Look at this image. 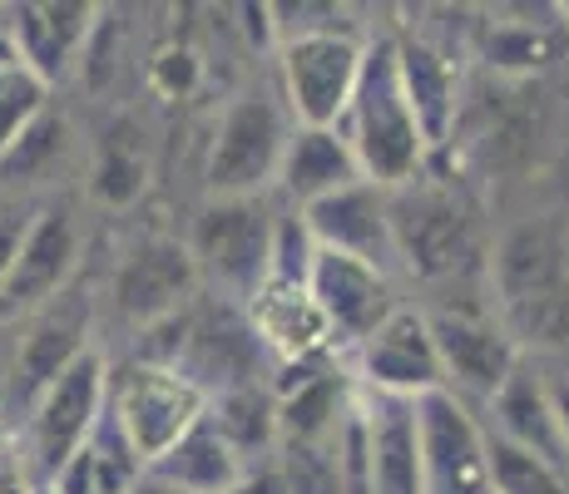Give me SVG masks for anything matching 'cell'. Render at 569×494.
Returning <instances> with one entry per match:
<instances>
[{
    "instance_id": "6da1fadb",
    "label": "cell",
    "mask_w": 569,
    "mask_h": 494,
    "mask_svg": "<svg viewBox=\"0 0 569 494\" xmlns=\"http://www.w3.org/2000/svg\"><path fill=\"white\" fill-rule=\"evenodd\" d=\"M490 306L525 356H569V223L535 213L490 243Z\"/></svg>"
},
{
    "instance_id": "7a4b0ae2",
    "label": "cell",
    "mask_w": 569,
    "mask_h": 494,
    "mask_svg": "<svg viewBox=\"0 0 569 494\" xmlns=\"http://www.w3.org/2000/svg\"><path fill=\"white\" fill-rule=\"evenodd\" d=\"M391 193V233L401 252V278L441 296L490 292V243L480 228V208L451 173H436V163L421 179L401 183Z\"/></svg>"
},
{
    "instance_id": "3957f363",
    "label": "cell",
    "mask_w": 569,
    "mask_h": 494,
    "mask_svg": "<svg viewBox=\"0 0 569 494\" xmlns=\"http://www.w3.org/2000/svg\"><path fill=\"white\" fill-rule=\"evenodd\" d=\"M342 139L352 144L362 179L381 183V189H401V183L421 179L431 169L436 149L426 139L421 119H416L407 84H401V64H397V36H377L367 46L362 80H357L352 109H347Z\"/></svg>"
},
{
    "instance_id": "277c9868",
    "label": "cell",
    "mask_w": 569,
    "mask_h": 494,
    "mask_svg": "<svg viewBox=\"0 0 569 494\" xmlns=\"http://www.w3.org/2000/svg\"><path fill=\"white\" fill-rule=\"evenodd\" d=\"M278 193L262 198H208L193 213L189 252L199 262V278L213 296L248 306L268 288L272 272V228H278Z\"/></svg>"
},
{
    "instance_id": "5b68a950",
    "label": "cell",
    "mask_w": 569,
    "mask_h": 494,
    "mask_svg": "<svg viewBox=\"0 0 569 494\" xmlns=\"http://www.w3.org/2000/svg\"><path fill=\"white\" fill-rule=\"evenodd\" d=\"M298 119L288 114V99L272 90H248L223 109L208 149L203 189L208 198H262L278 189L282 159H288Z\"/></svg>"
},
{
    "instance_id": "8992f818",
    "label": "cell",
    "mask_w": 569,
    "mask_h": 494,
    "mask_svg": "<svg viewBox=\"0 0 569 494\" xmlns=\"http://www.w3.org/2000/svg\"><path fill=\"white\" fill-rule=\"evenodd\" d=\"M431 322L436 351H441V371H446V391L456 401H466L470 411H486L500 395V386L510 381V371L525 361V351L510 342V332L500 326L490 292H470V296H436L426 306Z\"/></svg>"
},
{
    "instance_id": "52a82bcc",
    "label": "cell",
    "mask_w": 569,
    "mask_h": 494,
    "mask_svg": "<svg viewBox=\"0 0 569 494\" xmlns=\"http://www.w3.org/2000/svg\"><path fill=\"white\" fill-rule=\"evenodd\" d=\"M109 415L134 445V455L144 460V470H154L208 415V395L179 371L124 356L109 361Z\"/></svg>"
},
{
    "instance_id": "ba28073f",
    "label": "cell",
    "mask_w": 569,
    "mask_h": 494,
    "mask_svg": "<svg viewBox=\"0 0 569 494\" xmlns=\"http://www.w3.org/2000/svg\"><path fill=\"white\" fill-rule=\"evenodd\" d=\"M104 415H109V356L104 351H90V356L74 361V366L30 405L26 435H20V460H26L30 480L50 485V480L94 441Z\"/></svg>"
},
{
    "instance_id": "9c48e42d",
    "label": "cell",
    "mask_w": 569,
    "mask_h": 494,
    "mask_svg": "<svg viewBox=\"0 0 569 494\" xmlns=\"http://www.w3.org/2000/svg\"><path fill=\"white\" fill-rule=\"evenodd\" d=\"M371 36L362 26L352 30H317L292 36L278 46V80L288 114L302 129H337L352 109L357 80H362Z\"/></svg>"
},
{
    "instance_id": "30bf717a",
    "label": "cell",
    "mask_w": 569,
    "mask_h": 494,
    "mask_svg": "<svg viewBox=\"0 0 569 494\" xmlns=\"http://www.w3.org/2000/svg\"><path fill=\"white\" fill-rule=\"evenodd\" d=\"M74 272H80V218L64 198H40L0 288V326H26L36 312H46L54 296L74 288Z\"/></svg>"
},
{
    "instance_id": "8fae6325",
    "label": "cell",
    "mask_w": 569,
    "mask_h": 494,
    "mask_svg": "<svg viewBox=\"0 0 569 494\" xmlns=\"http://www.w3.org/2000/svg\"><path fill=\"white\" fill-rule=\"evenodd\" d=\"M357 391L367 395H397V401H426V395L446 391L441 351H436L426 306L401 302L377 332L357 351H347Z\"/></svg>"
},
{
    "instance_id": "7c38bea8",
    "label": "cell",
    "mask_w": 569,
    "mask_h": 494,
    "mask_svg": "<svg viewBox=\"0 0 569 494\" xmlns=\"http://www.w3.org/2000/svg\"><path fill=\"white\" fill-rule=\"evenodd\" d=\"M203 292L199 262H193L189 243L169 233H149L119 258L114 278H109V306L119 322H129L134 332L179 316L193 296Z\"/></svg>"
},
{
    "instance_id": "4fadbf2b",
    "label": "cell",
    "mask_w": 569,
    "mask_h": 494,
    "mask_svg": "<svg viewBox=\"0 0 569 494\" xmlns=\"http://www.w3.org/2000/svg\"><path fill=\"white\" fill-rule=\"evenodd\" d=\"M90 336H94V296L74 282L64 296H54L46 312H36L26 326H20L6 415H20V421H26L30 405H36L74 361L94 351Z\"/></svg>"
},
{
    "instance_id": "5bb4252c",
    "label": "cell",
    "mask_w": 569,
    "mask_h": 494,
    "mask_svg": "<svg viewBox=\"0 0 569 494\" xmlns=\"http://www.w3.org/2000/svg\"><path fill=\"white\" fill-rule=\"evenodd\" d=\"M416 421H421L426 494H496L490 490V435L480 411H470L451 391H436L416 401Z\"/></svg>"
},
{
    "instance_id": "9a60e30c",
    "label": "cell",
    "mask_w": 569,
    "mask_h": 494,
    "mask_svg": "<svg viewBox=\"0 0 569 494\" xmlns=\"http://www.w3.org/2000/svg\"><path fill=\"white\" fill-rule=\"evenodd\" d=\"M308 292L317 296L322 316L332 322V336L342 351H357L401 306V282L391 272L371 268L362 258H347V252H317Z\"/></svg>"
},
{
    "instance_id": "2e32d148",
    "label": "cell",
    "mask_w": 569,
    "mask_h": 494,
    "mask_svg": "<svg viewBox=\"0 0 569 494\" xmlns=\"http://www.w3.org/2000/svg\"><path fill=\"white\" fill-rule=\"evenodd\" d=\"M317 248L327 252H347V258H362L371 268L401 278V252H397V233H391V193L381 183H352V189L322 198V203L302 208Z\"/></svg>"
},
{
    "instance_id": "e0dca14e",
    "label": "cell",
    "mask_w": 569,
    "mask_h": 494,
    "mask_svg": "<svg viewBox=\"0 0 569 494\" xmlns=\"http://www.w3.org/2000/svg\"><path fill=\"white\" fill-rule=\"evenodd\" d=\"M104 10L90 0H40V6H10V36L16 50L40 80L60 84L74 70V60H84V50L94 46Z\"/></svg>"
},
{
    "instance_id": "ac0fdd59",
    "label": "cell",
    "mask_w": 569,
    "mask_h": 494,
    "mask_svg": "<svg viewBox=\"0 0 569 494\" xmlns=\"http://www.w3.org/2000/svg\"><path fill=\"white\" fill-rule=\"evenodd\" d=\"M486 431H496L500 441L530 450V455L550 460L555 470L569 475V441H565V425H560V411H555V395H550V381H545V366L535 356H525L510 381L500 386L496 401L480 411Z\"/></svg>"
},
{
    "instance_id": "d6986e66",
    "label": "cell",
    "mask_w": 569,
    "mask_h": 494,
    "mask_svg": "<svg viewBox=\"0 0 569 494\" xmlns=\"http://www.w3.org/2000/svg\"><path fill=\"white\" fill-rule=\"evenodd\" d=\"M248 322H253L262 351L272 366H308V361L347 356L332 336V322L322 316L317 296L308 288H288V282H268L253 302H248Z\"/></svg>"
},
{
    "instance_id": "ffe728a7",
    "label": "cell",
    "mask_w": 569,
    "mask_h": 494,
    "mask_svg": "<svg viewBox=\"0 0 569 494\" xmlns=\"http://www.w3.org/2000/svg\"><path fill=\"white\" fill-rule=\"evenodd\" d=\"M362 411H367V441H371V490L377 494H426L416 401L362 391Z\"/></svg>"
},
{
    "instance_id": "44dd1931",
    "label": "cell",
    "mask_w": 569,
    "mask_h": 494,
    "mask_svg": "<svg viewBox=\"0 0 569 494\" xmlns=\"http://www.w3.org/2000/svg\"><path fill=\"white\" fill-rule=\"evenodd\" d=\"M397 64H401V84H407L416 119H421L431 149L441 153L456 134V119H461V70H456V54L426 36H397Z\"/></svg>"
},
{
    "instance_id": "7402d4cb",
    "label": "cell",
    "mask_w": 569,
    "mask_h": 494,
    "mask_svg": "<svg viewBox=\"0 0 569 494\" xmlns=\"http://www.w3.org/2000/svg\"><path fill=\"white\" fill-rule=\"evenodd\" d=\"M362 183V163H357L352 144L342 139V129H292V144H288V159H282V173H278V203L288 208H312L322 198L352 189Z\"/></svg>"
},
{
    "instance_id": "603a6c76",
    "label": "cell",
    "mask_w": 569,
    "mask_h": 494,
    "mask_svg": "<svg viewBox=\"0 0 569 494\" xmlns=\"http://www.w3.org/2000/svg\"><path fill=\"white\" fill-rule=\"evenodd\" d=\"M149 480L163 490H179V494H233L248 480V465L238 460V450L218 435V425L203 415V421L149 470Z\"/></svg>"
},
{
    "instance_id": "cb8c5ba5",
    "label": "cell",
    "mask_w": 569,
    "mask_h": 494,
    "mask_svg": "<svg viewBox=\"0 0 569 494\" xmlns=\"http://www.w3.org/2000/svg\"><path fill=\"white\" fill-rule=\"evenodd\" d=\"M476 50L496 74H516V80L545 74L565 60L569 20H486Z\"/></svg>"
},
{
    "instance_id": "d4e9b609",
    "label": "cell",
    "mask_w": 569,
    "mask_h": 494,
    "mask_svg": "<svg viewBox=\"0 0 569 494\" xmlns=\"http://www.w3.org/2000/svg\"><path fill=\"white\" fill-rule=\"evenodd\" d=\"M208 421L218 425L228 445L238 450L248 470L268 465L278 455L282 435H278V395H272V381L262 386H243V391H223L208 401Z\"/></svg>"
},
{
    "instance_id": "484cf974",
    "label": "cell",
    "mask_w": 569,
    "mask_h": 494,
    "mask_svg": "<svg viewBox=\"0 0 569 494\" xmlns=\"http://www.w3.org/2000/svg\"><path fill=\"white\" fill-rule=\"evenodd\" d=\"M64 159H70V124L64 114H46L26 129L6 153H0V198H30L36 189L60 179Z\"/></svg>"
},
{
    "instance_id": "4316f807",
    "label": "cell",
    "mask_w": 569,
    "mask_h": 494,
    "mask_svg": "<svg viewBox=\"0 0 569 494\" xmlns=\"http://www.w3.org/2000/svg\"><path fill=\"white\" fill-rule=\"evenodd\" d=\"M144 183H149V163H144V149H139V134L134 129H114L100 144V159H94V179H90L94 203L129 208L144 193Z\"/></svg>"
},
{
    "instance_id": "83f0119b",
    "label": "cell",
    "mask_w": 569,
    "mask_h": 494,
    "mask_svg": "<svg viewBox=\"0 0 569 494\" xmlns=\"http://www.w3.org/2000/svg\"><path fill=\"white\" fill-rule=\"evenodd\" d=\"M490 435V490L496 494H569V475L555 470L550 460L530 455V450L500 441L496 431Z\"/></svg>"
},
{
    "instance_id": "f1b7e54d",
    "label": "cell",
    "mask_w": 569,
    "mask_h": 494,
    "mask_svg": "<svg viewBox=\"0 0 569 494\" xmlns=\"http://www.w3.org/2000/svg\"><path fill=\"white\" fill-rule=\"evenodd\" d=\"M317 252H322V248H317V238H312L308 218H302L298 208H288V203H282L278 228H272V272H268V282H288V288H308Z\"/></svg>"
},
{
    "instance_id": "f546056e",
    "label": "cell",
    "mask_w": 569,
    "mask_h": 494,
    "mask_svg": "<svg viewBox=\"0 0 569 494\" xmlns=\"http://www.w3.org/2000/svg\"><path fill=\"white\" fill-rule=\"evenodd\" d=\"M203 80V64L193 50H159L154 60H149V84L163 94V99H183L193 94Z\"/></svg>"
},
{
    "instance_id": "4dcf8cb0",
    "label": "cell",
    "mask_w": 569,
    "mask_h": 494,
    "mask_svg": "<svg viewBox=\"0 0 569 494\" xmlns=\"http://www.w3.org/2000/svg\"><path fill=\"white\" fill-rule=\"evenodd\" d=\"M545 366V381H550V395H555V411H560V425H565V441H569V361H540Z\"/></svg>"
},
{
    "instance_id": "1f68e13d",
    "label": "cell",
    "mask_w": 569,
    "mask_h": 494,
    "mask_svg": "<svg viewBox=\"0 0 569 494\" xmlns=\"http://www.w3.org/2000/svg\"><path fill=\"white\" fill-rule=\"evenodd\" d=\"M16 342H20V326H0V415H6L10 376H16Z\"/></svg>"
},
{
    "instance_id": "d6a6232c",
    "label": "cell",
    "mask_w": 569,
    "mask_h": 494,
    "mask_svg": "<svg viewBox=\"0 0 569 494\" xmlns=\"http://www.w3.org/2000/svg\"><path fill=\"white\" fill-rule=\"evenodd\" d=\"M30 470H26V460H20V450L16 455H0V494H30Z\"/></svg>"
},
{
    "instance_id": "836d02e7",
    "label": "cell",
    "mask_w": 569,
    "mask_h": 494,
    "mask_svg": "<svg viewBox=\"0 0 569 494\" xmlns=\"http://www.w3.org/2000/svg\"><path fill=\"white\" fill-rule=\"evenodd\" d=\"M139 494H179V490H163V485H154V480H144V485H139Z\"/></svg>"
},
{
    "instance_id": "e575fe53",
    "label": "cell",
    "mask_w": 569,
    "mask_h": 494,
    "mask_svg": "<svg viewBox=\"0 0 569 494\" xmlns=\"http://www.w3.org/2000/svg\"><path fill=\"white\" fill-rule=\"evenodd\" d=\"M30 494H60L54 485H30Z\"/></svg>"
}]
</instances>
